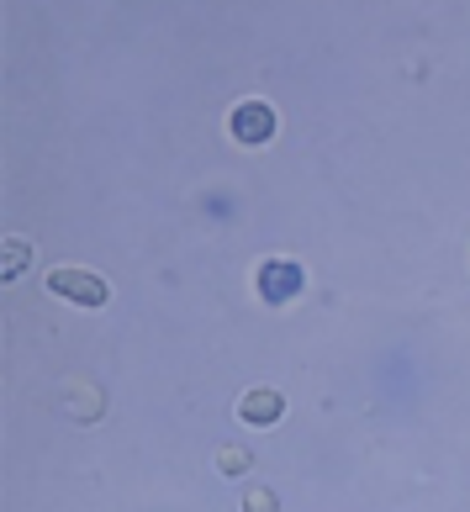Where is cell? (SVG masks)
<instances>
[{
	"instance_id": "3",
	"label": "cell",
	"mask_w": 470,
	"mask_h": 512,
	"mask_svg": "<svg viewBox=\"0 0 470 512\" xmlns=\"http://www.w3.org/2000/svg\"><path fill=\"white\" fill-rule=\"evenodd\" d=\"M280 412H286V396H280L275 386H254V391H243L238 396V417L249 428H270L280 423Z\"/></svg>"
},
{
	"instance_id": "1",
	"label": "cell",
	"mask_w": 470,
	"mask_h": 512,
	"mask_svg": "<svg viewBox=\"0 0 470 512\" xmlns=\"http://www.w3.org/2000/svg\"><path fill=\"white\" fill-rule=\"evenodd\" d=\"M48 291L74 301V307H106V280L90 275V270H69V264L48 270Z\"/></svg>"
},
{
	"instance_id": "2",
	"label": "cell",
	"mask_w": 470,
	"mask_h": 512,
	"mask_svg": "<svg viewBox=\"0 0 470 512\" xmlns=\"http://www.w3.org/2000/svg\"><path fill=\"white\" fill-rule=\"evenodd\" d=\"M302 291V264L296 259H265L259 264V296L265 301H291Z\"/></svg>"
},
{
	"instance_id": "6",
	"label": "cell",
	"mask_w": 470,
	"mask_h": 512,
	"mask_svg": "<svg viewBox=\"0 0 470 512\" xmlns=\"http://www.w3.org/2000/svg\"><path fill=\"white\" fill-rule=\"evenodd\" d=\"M217 465H222V476H243L249 470V449H217Z\"/></svg>"
},
{
	"instance_id": "5",
	"label": "cell",
	"mask_w": 470,
	"mask_h": 512,
	"mask_svg": "<svg viewBox=\"0 0 470 512\" xmlns=\"http://www.w3.org/2000/svg\"><path fill=\"white\" fill-rule=\"evenodd\" d=\"M280 502H275V491L270 486H249L243 491V512H275Z\"/></svg>"
},
{
	"instance_id": "7",
	"label": "cell",
	"mask_w": 470,
	"mask_h": 512,
	"mask_svg": "<svg viewBox=\"0 0 470 512\" xmlns=\"http://www.w3.org/2000/svg\"><path fill=\"white\" fill-rule=\"evenodd\" d=\"M22 264H27V243H16V238H11V243H6V280H11V275H22Z\"/></svg>"
},
{
	"instance_id": "4",
	"label": "cell",
	"mask_w": 470,
	"mask_h": 512,
	"mask_svg": "<svg viewBox=\"0 0 470 512\" xmlns=\"http://www.w3.org/2000/svg\"><path fill=\"white\" fill-rule=\"evenodd\" d=\"M233 138L238 143H265L270 132H275V111L265 106V101H243V106H233Z\"/></svg>"
}]
</instances>
